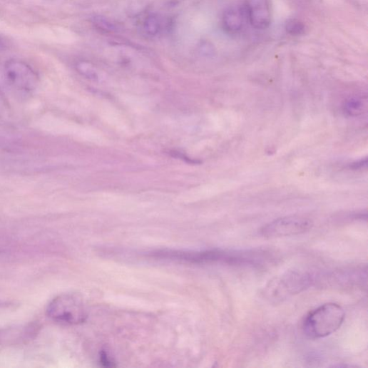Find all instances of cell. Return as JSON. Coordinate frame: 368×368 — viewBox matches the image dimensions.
Instances as JSON below:
<instances>
[{
  "label": "cell",
  "instance_id": "8fae6325",
  "mask_svg": "<svg viewBox=\"0 0 368 368\" xmlns=\"http://www.w3.org/2000/svg\"><path fill=\"white\" fill-rule=\"evenodd\" d=\"M347 108L349 109L350 113H355L357 112L359 113L360 110L362 109V104L359 101L354 100L349 103Z\"/></svg>",
  "mask_w": 368,
  "mask_h": 368
},
{
  "label": "cell",
  "instance_id": "9c48e42d",
  "mask_svg": "<svg viewBox=\"0 0 368 368\" xmlns=\"http://www.w3.org/2000/svg\"><path fill=\"white\" fill-rule=\"evenodd\" d=\"M285 29L289 34L295 36L303 35L306 30L304 23L297 19L287 21Z\"/></svg>",
  "mask_w": 368,
  "mask_h": 368
},
{
  "label": "cell",
  "instance_id": "7c38bea8",
  "mask_svg": "<svg viewBox=\"0 0 368 368\" xmlns=\"http://www.w3.org/2000/svg\"><path fill=\"white\" fill-rule=\"evenodd\" d=\"M8 45L9 43L7 40L2 36H0V48H6L8 47Z\"/></svg>",
  "mask_w": 368,
  "mask_h": 368
},
{
  "label": "cell",
  "instance_id": "52a82bcc",
  "mask_svg": "<svg viewBox=\"0 0 368 368\" xmlns=\"http://www.w3.org/2000/svg\"><path fill=\"white\" fill-rule=\"evenodd\" d=\"M248 22L256 29L263 30L271 22L268 0H249L245 4Z\"/></svg>",
  "mask_w": 368,
  "mask_h": 368
},
{
  "label": "cell",
  "instance_id": "3957f363",
  "mask_svg": "<svg viewBox=\"0 0 368 368\" xmlns=\"http://www.w3.org/2000/svg\"><path fill=\"white\" fill-rule=\"evenodd\" d=\"M313 283L312 276L307 272L291 270L272 280L264 290L265 298L280 302L308 289Z\"/></svg>",
  "mask_w": 368,
  "mask_h": 368
},
{
  "label": "cell",
  "instance_id": "277c9868",
  "mask_svg": "<svg viewBox=\"0 0 368 368\" xmlns=\"http://www.w3.org/2000/svg\"><path fill=\"white\" fill-rule=\"evenodd\" d=\"M46 314L53 321L65 325L84 322L88 314L83 299L76 294H63L48 305Z\"/></svg>",
  "mask_w": 368,
  "mask_h": 368
},
{
  "label": "cell",
  "instance_id": "6da1fadb",
  "mask_svg": "<svg viewBox=\"0 0 368 368\" xmlns=\"http://www.w3.org/2000/svg\"><path fill=\"white\" fill-rule=\"evenodd\" d=\"M150 257L194 264L222 263L234 265H257V251H232L210 250L205 251H183L159 250L149 252Z\"/></svg>",
  "mask_w": 368,
  "mask_h": 368
},
{
  "label": "cell",
  "instance_id": "8992f818",
  "mask_svg": "<svg viewBox=\"0 0 368 368\" xmlns=\"http://www.w3.org/2000/svg\"><path fill=\"white\" fill-rule=\"evenodd\" d=\"M5 74L14 88L26 93L34 91L39 83V76L36 71L22 61H9L5 66Z\"/></svg>",
  "mask_w": 368,
  "mask_h": 368
},
{
  "label": "cell",
  "instance_id": "5b68a950",
  "mask_svg": "<svg viewBox=\"0 0 368 368\" xmlns=\"http://www.w3.org/2000/svg\"><path fill=\"white\" fill-rule=\"evenodd\" d=\"M313 222L302 216H287L263 226L260 232L265 238H278L295 236L306 233L312 230Z\"/></svg>",
  "mask_w": 368,
  "mask_h": 368
},
{
  "label": "cell",
  "instance_id": "30bf717a",
  "mask_svg": "<svg viewBox=\"0 0 368 368\" xmlns=\"http://www.w3.org/2000/svg\"><path fill=\"white\" fill-rule=\"evenodd\" d=\"M144 29L146 33L150 36L155 35L159 30V21L155 17H149L146 19Z\"/></svg>",
  "mask_w": 368,
  "mask_h": 368
},
{
  "label": "cell",
  "instance_id": "7a4b0ae2",
  "mask_svg": "<svg viewBox=\"0 0 368 368\" xmlns=\"http://www.w3.org/2000/svg\"><path fill=\"white\" fill-rule=\"evenodd\" d=\"M344 318L345 313L341 306L335 303H327L306 316L303 331L310 339L324 338L338 330Z\"/></svg>",
  "mask_w": 368,
  "mask_h": 368
},
{
  "label": "cell",
  "instance_id": "ba28073f",
  "mask_svg": "<svg viewBox=\"0 0 368 368\" xmlns=\"http://www.w3.org/2000/svg\"><path fill=\"white\" fill-rule=\"evenodd\" d=\"M248 21L245 4L229 8L223 16V27L230 35L241 32L245 23Z\"/></svg>",
  "mask_w": 368,
  "mask_h": 368
}]
</instances>
